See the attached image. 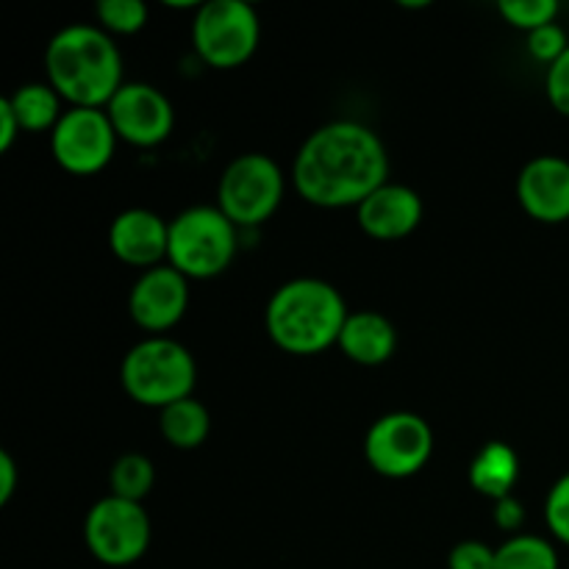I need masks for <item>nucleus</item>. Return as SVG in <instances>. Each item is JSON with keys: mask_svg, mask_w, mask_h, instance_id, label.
Instances as JSON below:
<instances>
[{"mask_svg": "<svg viewBox=\"0 0 569 569\" xmlns=\"http://www.w3.org/2000/svg\"><path fill=\"white\" fill-rule=\"evenodd\" d=\"M389 178L381 137L365 122L333 120L317 128L292 164L300 198L320 209H359Z\"/></svg>", "mask_w": 569, "mask_h": 569, "instance_id": "f257e3e1", "label": "nucleus"}, {"mask_svg": "<svg viewBox=\"0 0 569 569\" xmlns=\"http://www.w3.org/2000/svg\"><path fill=\"white\" fill-rule=\"evenodd\" d=\"M48 83L78 109H106L122 81V56L109 31L89 22L61 28L44 48Z\"/></svg>", "mask_w": 569, "mask_h": 569, "instance_id": "f03ea898", "label": "nucleus"}, {"mask_svg": "<svg viewBox=\"0 0 569 569\" xmlns=\"http://www.w3.org/2000/svg\"><path fill=\"white\" fill-rule=\"evenodd\" d=\"M348 306L333 283L292 278L267 300L264 326L272 342L292 356H317L339 342Z\"/></svg>", "mask_w": 569, "mask_h": 569, "instance_id": "7ed1b4c3", "label": "nucleus"}, {"mask_svg": "<svg viewBox=\"0 0 569 569\" xmlns=\"http://www.w3.org/2000/svg\"><path fill=\"white\" fill-rule=\"evenodd\" d=\"M120 381L133 403L161 411L192 398L198 365L178 339L148 337L122 356Z\"/></svg>", "mask_w": 569, "mask_h": 569, "instance_id": "20e7f679", "label": "nucleus"}, {"mask_svg": "<svg viewBox=\"0 0 569 569\" xmlns=\"http://www.w3.org/2000/svg\"><path fill=\"white\" fill-rule=\"evenodd\" d=\"M239 228L220 206H192L170 220L167 264L187 278H217L231 267L239 244Z\"/></svg>", "mask_w": 569, "mask_h": 569, "instance_id": "39448f33", "label": "nucleus"}, {"mask_svg": "<svg viewBox=\"0 0 569 569\" xmlns=\"http://www.w3.org/2000/svg\"><path fill=\"white\" fill-rule=\"evenodd\" d=\"M287 192V178L267 153L237 156L222 170L217 206L237 228H256L270 220Z\"/></svg>", "mask_w": 569, "mask_h": 569, "instance_id": "423d86ee", "label": "nucleus"}, {"mask_svg": "<svg viewBox=\"0 0 569 569\" xmlns=\"http://www.w3.org/2000/svg\"><path fill=\"white\" fill-rule=\"evenodd\" d=\"M259 39V14L244 0H209L194 11L192 48L214 70L242 67L256 53Z\"/></svg>", "mask_w": 569, "mask_h": 569, "instance_id": "0eeeda50", "label": "nucleus"}, {"mask_svg": "<svg viewBox=\"0 0 569 569\" xmlns=\"http://www.w3.org/2000/svg\"><path fill=\"white\" fill-rule=\"evenodd\" d=\"M83 542L94 561L106 567H131L150 548V517L142 503L106 495L83 520Z\"/></svg>", "mask_w": 569, "mask_h": 569, "instance_id": "6e6552de", "label": "nucleus"}, {"mask_svg": "<svg viewBox=\"0 0 569 569\" xmlns=\"http://www.w3.org/2000/svg\"><path fill=\"white\" fill-rule=\"evenodd\" d=\"M433 453V431L415 411H389L378 417L365 437V459L378 476L411 478Z\"/></svg>", "mask_w": 569, "mask_h": 569, "instance_id": "1a4fd4ad", "label": "nucleus"}, {"mask_svg": "<svg viewBox=\"0 0 569 569\" xmlns=\"http://www.w3.org/2000/svg\"><path fill=\"white\" fill-rule=\"evenodd\" d=\"M117 131L106 109H70L50 131V153L70 176H94L114 159Z\"/></svg>", "mask_w": 569, "mask_h": 569, "instance_id": "9d476101", "label": "nucleus"}, {"mask_svg": "<svg viewBox=\"0 0 569 569\" xmlns=\"http://www.w3.org/2000/svg\"><path fill=\"white\" fill-rule=\"evenodd\" d=\"M117 139L137 148H156L164 142L176 126L170 98L159 87L144 81L122 83L120 92L106 106Z\"/></svg>", "mask_w": 569, "mask_h": 569, "instance_id": "9b49d317", "label": "nucleus"}, {"mask_svg": "<svg viewBox=\"0 0 569 569\" xmlns=\"http://www.w3.org/2000/svg\"><path fill=\"white\" fill-rule=\"evenodd\" d=\"M189 306V278L176 267L159 264L144 270L128 295V315L142 331L161 337L183 320Z\"/></svg>", "mask_w": 569, "mask_h": 569, "instance_id": "f8f14e48", "label": "nucleus"}, {"mask_svg": "<svg viewBox=\"0 0 569 569\" xmlns=\"http://www.w3.org/2000/svg\"><path fill=\"white\" fill-rule=\"evenodd\" d=\"M517 200L537 222L569 220V161L561 156H537L517 178Z\"/></svg>", "mask_w": 569, "mask_h": 569, "instance_id": "ddd939ff", "label": "nucleus"}, {"mask_svg": "<svg viewBox=\"0 0 569 569\" xmlns=\"http://www.w3.org/2000/svg\"><path fill=\"white\" fill-rule=\"evenodd\" d=\"M170 222L150 209H126L111 220L109 248L122 264L153 270L167 259Z\"/></svg>", "mask_w": 569, "mask_h": 569, "instance_id": "4468645a", "label": "nucleus"}, {"mask_svg": "<svg viewBox=\"0 0 569 569\" xmlns=\"http://www.w3.org/2000/svg\"><path fill=\"white\" fill-rule=\"evenodd\" d=\"M361 231L378 242H395L417 231L422 222V198L406 183L387 181L356 209Z\"/></svg>", "mask_w": 569, "mask_h": 569, "instance_id": "2eb2a0df", "label": "nucleus"}, {"mask_svg": "<svg viewBox=\"0 0 569 569\" xmlns=\"http://www.w3.org/2000/svg\"><path fill=\"white\" fill-rule=\"evenodd\" d=\"M339 350L361 367L387 365L398 350V331L381 311H353L339 333Z\"/></svg>", "mask_w": 569, "mask_h": 569, "instance_id": "dca6fc26", "label": "nucleus"}, {"mask_svg": "<svg viewBox=\"0 0 569 569\" xmlns=\"http://www.w3.org/2000/svg\"><path fill=\"white\" fill-rule=\"evenodd\" d=\"M517 478H520V459L515 448L500 439L483 445L470 465V487L489 500L511 498Z\"/></svg>", "mask_w": 569, "mask_h": 569, "instance_id": "f3484780", "label": "nucleus"}, {"mask_svg": "<svg viewBox=\"0 0 569 569\" xmlns=\"http://www.w3.org/2000/svg\"><path fill=\"white\" fill-rule=\"evenodd\" d=\"M159 431L176 450H198L209 439L211 417L200 400L183 398L159 411Z\"/></svg>", "mask_w": 569, "mask_h": 569, "instance_id": "a211bd4d", "label": "nucleus"}, {"mask_svg": "<svg viewBox=\"0 0 569 569\" xmlns=\"http://www.w3.org/2000/svg\"><path fill=\"white\" fill-rule=\"evenodd\" d=\"M6 100H9L11 111L20 120V128L28 133L53 131L59 126L61 114H64L61 111V94L50 83H22Z\"/></svg>", "mask_w": 569, "mask_h": 569, "instance_id": "6ab92c4d", "label": "nucleus"}, {"mask_svg": "<svg viewBox=\"0 0 569 569\" xmlns=\"http://www.w3.org/2000/svg\"><path fill=\"white\" fill-rule=\"evenodd\" d=\"M553 542L537 533H517L495 548V569H559Z\"/></svg>", "mask_w": 569, "mask_h": 569, "instance_id": "aec40b11", "label": "nucleus"}, {"mask_svg": "<svg viewBox=\"0 0 569 569\" xmlns=\"http://www.w3.org/2000/svg\"><path fill=\"white\" fill-rule=\"evenodd\" d=\"M156 483V467L142 453H122L109 470V487L114 498L142 503Z\"/></svg>", "mask_w": 569, "mask_h": 569, "instance_id": "412c9836", "label": "nucleus"}, {"mask_svg": "<svg viewBox=\"0 0 569 569\" xmlns=\"http://www.w3.org/2000/svg\"><path fill=\"white\" fill-rule=\"evenodd\" d=\"M94 14H98V26L109 33H137L148 26V6L142 0H100L94 6Z\"/></svg>", "mask_w": 569, "mask_h": 569, "instance_id": "4be33fe9", "label": "nucleus"}, {"mask_svg": "<svg viewBox=\"0 0 569 569\" xmlns=\"http://www.w3.org/2000/svg\"><path fill=\"white\" fill-rule=\"evenodd\" d=\"M498 11L509 26L531 33L537 28L556 22V17H559V0H500Z\"/></svg>", "mask_w": 569, "mask_h": 569, "instance_id": "5701e85b", "label": "nucleus"}, {"mask_svg": "<svg viewBox=\"0 0 569 569\" xmlns=\"http://www.w3.org/2000/svg\"><path fill=\"white\" fill-rule=\"evenodd\" d=\"M545 520H548L550 533L559 542L569 545V472L550 487L548 500H545Z\"/></svg>", "mask_w": 569, "mask_h": 569, "instance_id": "b1692460", "label": "nucleus"}, {"mask_svg": "<svg viewBox=\"0 0 569 569\" xmlns=\"http://www.w3.org/2000/svg\"><path fill=\"white\" fill-rule=\"evenodd\" d=\"M567 48H569L567 31L559 26V22H550V26H542L537 28V31L528 33V53L548 67L553 64Z\"/></svg>", "mask_w": 569, "mask_h": 569, "instance_id": "393cba45", "label": "nucleus"}, {"mask_svg": "<svg viewBox=\"0 0 569 569\" xmlns=\"http://www.w3.org/2000/svg\"><path fill=\"white\" fill-rule=\"evenodd\" d=\"M448 569H495V548L481 539H465L450 550Z\"/></svg>", "mask_w": 569, "mask_h": 569, "instance_id": "a878e982", "label": "nucleus"}, {"mask_svg": "<svg viewBox=\"0 0 569 569\" xmlns=\"http://www.w3.org/2000/svg\"><path fill=\"white\" fill-rule=\"evenodd\" d=\"M545 92H548L550 106H553L559 114L569 117V48L548 67V76H545Z\"/></svg>", "mask_w": 569, "mask_h": 569, "instance_id": "bb28decb", "label": "nucleus"}, {"mask_svg": "<svg viewBox=\"0 0 569 569\" xmlns=\"http://www.w3.org/2000/svg\"><path fill=\"white\" fill-rule=\"evenodd\" d=\"M492 517H495V526H498L500 531L517 537V533H520V528H522V522H526V509H522L520 500L511 495V498H503V500H498V503H495Z\"/></svg>", "mask_w": 569, "mask_h": 569, "instance_id": "cd10ccee", "label": "nucleus"}, {"mask_svg": "<svg viewBox=\"0 0 569 569\" xmlns=\"http://www.w3.org/2000/svg\"><path fill=\"white\" fill-rule=\"evenodd\" d=\"M22 133L20 128V120H17V114L11 111L9 100H0V153H9L11 148H14L17 137Z\"/></svg>", "mask_w": 569, "mask_h": 569, "instance_id": "c85d7f7f", "label": "nucleus"}, {"mask_svg": "<svg viewBox=\"0 0 569 569\" xmlns=\"http://www.w3.org/2000/svg\"><path fill=\"white\" fill-rule=\"evenodd\" d=\"M17 481H20V470H17V461L9 450H0V506H6L11 500V495L17 492Z\"/></svg>", "mask_w": 569, "mask_h": 569, "instance_id": "c756f323", "label": "nucleus"}]
</instances>
